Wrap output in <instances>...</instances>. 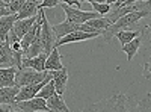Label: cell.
<instances>
[{"label":"cell","mask_w":151,"mask_h":112,"mask_svg":"<svg viewBox=\"0 0 151 112\" xmlns=\"http://www.w3.org/2000/svg\"><path fill=\"white\" fill-rule=\"evenodd\" d=\"M141 29V36L142 41H147V59L144 61V76L147 73L151 71V23L150 24H144L139 27Z\"/></svg>","instance_id":"11"},{"label":"cell","mask_w":151,"mask_h":112,"mask_svg":"<svg viewBox=\"0 0 151 112\" xmlns=\"http://www.w3.org/2000/svg\"><path fill=\"white\" fill-rule=\"evenodd\" d=\"M106 3H109V5H113V3H116V0H104Z\"/></svg>","instance_id":"33"},{"label":"cell","mask_w":151,"mask_h":112,"mask_svg":"<svg viewBox=\"0 0 151 112\" xmlns=\"http://www.w3.org/2000/svg\"><path fill=\"white\" fill-rule=\"evenodd\" d=\"M88 111H109V112H115V111H137V102L133 97H129L125 94H115L110 98L106 100L97 102L91 106L86 108Z\"/></svg>","instance_id":"1"},{"label":"cell","mask_w":151,"mask_h":112,"mask_svg":"<svg viewBox=\"0 0 151 112\" xmlns=\"http://www.w3.org/2000/svg\"><path fill=\"white\" fill-rule=\"evenodd\" d=\"M147 18H150V20H151V9H150V12H148V17H147Z\"/></svg>","instance_id":"34"},{"label":"cell","mask_w":151,"mask_h":112,"mask_svg":"<svg viewBox=\"0 0 151 112\" xmlns=\"http://www.w3.org/2000/svg\"><path fill=\"white\" fill-rule=\"evenodd\" d=\"M18 86H0V105H14Z\"/></svg>","instance_id":"19"},{"label":"cell","mask_w":151,"mask_h":112,"mask_svg":"<svg viewBox=\"0 0 151 112\" xmlns=\"http://www.w3.org/2000/svg\"><path fill=\"white\" fill-rule=\"evenodd\" d=\"M9 14H12V12L9 11L8 6H0V17H5V15H9Z\"/></svg>","instance_id":"30"},{"label":"cell","mask_w":151,"mask_h":112,"mask_svg":"<svg viewBox=\"0 0 151 112\" xmlns=\"http://www.w3.org/2000/svg\"><path fill=\"white\" fill-rule=\"evenodd\" d=\"M80 26H82V24L73 23V21H70V20H67V18H65V21H62V23H59V24H55L53 30H55V35H56V40L62 38V36H65V35H68V33H71V32H74V30H79Z\"/></svg>","instance_id":"15"},{"label":"cell","mask_w":151,"mask_h":112,"mask_svg":"<svg viewBox=\"0 0 151 112\" xmlns=\"http://www.w3.org/2000/svg\"><path fill=\"white\" fill-rule=\"evenodd\" d=\"M141 46H142V36H141V35L136 36V38L132 40L130 43H127V44L122 46V52L127 55V61H132V59H133V56L137 53V50H139Z\"/></svg>","instance_id":"22"},{"label":"cell","mask_w":151,"mask_h":112,"mask_svg":"<svg viewBox=\"0 0 151 112\" xmlns=\"http://www.w3.org/2000/svg\"><path fill=\"white\" fill-rule=\"evenodd\" d=\"M47 56H48V53L42 52V53H40L38 56H33V58H23V67H30V68H35L38 71H44Z\"/></svg>","instance_id":"16"},{"label":"cell","mask_w":151,"mask_h":112,"mask_svg":"<svg viewBox=\"0 0 151 112\" xmlns=\"http://www.w3.org/2000/svg\"><path fill=\"white\" fill-rule=\"evenodd\" d=\"M62 3H67L70 6H74V8H80L82 6V2L80 0H60Z\"/></svg>","instance_id":"29"},{"label":"cell","mask_w":151,"mask_h":112,"mask_svg":"<svg viewBox=\"0 0 151 112\" xmlns=\"http://www.w3.org/2000/svg\"><path fill=\"white\" fill-rule=\"evenodd\" d=\"M59 2H60V0H41L40 8H48V9H52V8H55Z\"/></svg>","instance_id":"28"},{"label":"cell","mask_w":151,"mask_h":112,"mask_svg":"<svg viewBox=\"0 0 151 112\" xmlns=\"http://www.w3.org/2000/svg\"><path fill=\"white\" fill-rule=\"evenodd\" d=\"M112 26V21L106 17V15H100L97 18H92V20H88L86 23H83L80 26V30H86V32H97L100 33V36H101V33Z\"/></svg>","instance_id":"9"},{"label":"cell","mask_w":151,"mask_h":112,"mask_svg":"<svg viewBox=\"0 0 151 112\" xmlns=\"http://www.w3.org/2000/svg\"><path fill=\"white\" fill-rule=\"evenodd\" d=\"M64 68L62 65V59H60V53L58 50V47H53V50L48 53L47 61H45V70L48 71H55V70H60Z\"/></svg>","instance_id":"20"},{"label":"cell","mask_w":151,"mask_h":112,"mask_svg":"<svg viewBox=\"0 0 151 112\" xmlns=\"http://www.w3.org/2000/svg\"><path fill=\"white\" fill-rule=\"evenodd\" d=\"M52 79V71L44 70V71H38L30 67H21L17 70V76H15V85L24 86V85H30V83H40V82H48Z\"/></svg>","instance_id":"3"},{"label":"cell","mask_w":151,"mask_h":112,"mask_svg":"<svg viewBox=\"0 0 151 112\" xmlns=\"http://www.w3.org/2000/svg\"><path fill=\"white\" fill-rule=\"evenodd\" d=\"M24 2H26V0H12L11 3H8V8H9V11L12 12V14H17V12L21 9Z\"/></svg>","instance_id":"27"},{"label":"cell","mask_w":151,"mask_h":112,"mask_svg":"<svg viewBox=\"0 0 151 112\" xmlns=\"http://www.w3.org/2000/svg\"><path fill=\"white\" fill-rule=\"evenodd\" d=\"M144 77H145L147 80H151V71H150V73H147V74H145V76H144Z\"/></svg>","instance_id":"32"},{"label":"cell","mask_w":151,"mask_h":112,"mask_svg":"<svg viewBox=\"0 0 151 112\" xmlns=\"http://www.w3.org/2000/svg\"><path fill=\"white\" fill-rule=\"evenodd\" d=\"M53 94H56V86H55V82H53V79H50L42 88L40 90V92H38L36 95L38 97H42V98H45V100H48L50 97H52Z\"/></svg>","instance_id":"24"},{"label":"cell","mask_w":151,"mask_h":112,"mask_svg":"<svg viewBox=\"0 0 151 112\" xmlns=\"http://www.w3.org/2000/svg\"><path fill=\"white\" fill-rule=\"evenodd\" d=\"M38 12H40V11H38ZM38 15H40V14H36V15H33V17H29V18L15 20V23H14V27H12V32H14V33L18 36V38L21 40L23 36L29 32V29H30V27L33 26V24L36 23Z\"/></svg>","instance_id":"12"},{"label":"cell","mask_w":151,"mask_h":112,"mask_svg":"<svg viewBox=\"0 0 151 112\" xmlns=\"http://www.w3.org/2000/svg\"><path fill=\"white\" fill-rule=\"evenodd\" d=\"M92 9L95 12H98L100 15H107L112 9V5H109V3H92Z\"/></svg>","instance_id":"25"},{"label":"cell","mask_w":151,"mask_h":112,"mask_svg":"<svg viewBox=\"0 0 151 112\" xmlns=\"http://www.w3.org/2000/svg\"><path fill=\"white\" fill-rule=\"evenodd\" d=\"M60 6H62V9H64V12H65L67 20H70L73 23H77V24H83L88 20L100 17V14L95 12V11H82L80 8H74V6H70L67 3H62Z\"/></svg>","instance_id":"5"},{"label":"cell","mask_w":151,"mask_h":112,"mask_svg":"<svg viewBox=\"0 0 151 112\" xmlns=\"http://www.w3.org/2000/svg\"><path fill=\"white\" fill-rule=\"evenodd\" d=\"M0 44H2V38H0Z\"/></svg>","instance_id":"36"},{"label":"cell","mask_w":151,"mask_h":112,"mask_svg":"<svg viewBox=\"0 0 151 112\" xmlns=\"http://www.w3.org/2000/svg\"><path fill=\"white\" fill-rule=\"evenodd\" d=\"M141 35V29L137 27L136 30H119L118 33H116V38L119 40V43H121V46H124V44H127V43H130L132 40H134L136 36H139Z\"/></svg>","instance_id":"23"},{"label":"cell","mask_w":151,"mask_h":112,"mask_svg":"<svg viewBox=\"0 0 151 112\" xmlns=\"http://www.w3.org/2000/svg\"><path fill=\"white\" fill-rule=\"evenodd\" d=\"M148 12H150V11H133V12H129V14H125V15H122L121 18H118L110 27H107V29L101 33V36L104 38L106 43H109L119 30H125V29L134 27L136 24L139 23V20L147 18V17H148Z\"/></svg>","instance_id":"2"},{"label":"cell","mask_w":151,"mask_h":112,"mask_svg":"<svg viewBox=\"0 0 151 112\" xmlns=\"http://www.w3.org/2000/svg\"><path fill=\"white\" fill-rule=\"evenodd\" d=\"M40 14H41V40L44 44V50L47 53H50L55 47V41H56V35L53 30V26L48 23L44 8H40Z\"/></svg>","instance_id":"6"},{"label":"cell","mask_w":151,"mask_h":112,"mask_svg":"<svg viewBox=\"0 0 151 112\" xmlns=\"http://www.w3.org/2000/svg\"><path fill=\"white\" fill-rule=\"evenodd\" d=\"M52 79L55 82V86H56V92L59 95H62L65 92V86H67V82H68V71L67 68H60V70H55L52 71Z\"/></svg>","instance_id":"14"},{"label":"cell","mask_w":151,"mask_h":112,"mask_svg":"<svg viewBox=\"0 0 151 112\" xmlns=\"http://www.w3.org/2000/svg\"><path fill=\"white\" fill-rule=\"evenodd\" d=\"M40 5H41L40 0H26V2L23 3L21 9L17 12V20L29 18V17L36 15L38 11H40Z\"/></svg>","instance_id":"13"},{"label":"cell","mask_w":151,"mask_h":112,"mask_svg":"<svg viewBox=\"0 0 151 112\" xmlns=\"http://www.w3.org/2000/svg\"><path fill=\"white\" fill-rule=\"evenodd\" d=\"M0 67H23V50H12L9 40L2 41L0 44Z\"/></svg>","instance_id":"4"},{"label":"cell","mask_w":151,"mask_h":112,"mask_svg":"<svg viewBox=\"0 0 151 112\" xmlns=\"http://www.w3.org/2000/svg\"><path fill=\"white\" fill-rule=\"evenodd\" d=\"M40 2H41V0H40Z\"/></svg>","instance_id":"37"},{"label":"cell","mask_w":151,"mask_h":112,"mask_svg":"<svg viewBox=\"0 0 151 112\" xmlns=\"http://www.w3.org/2000/svg\"><path fill=\"white\" fill-rule=\"evenodd\" d=\"M47 105H48L52 112H70V108L67 106V103L64 100H62V95H59L58 92L48 98Z\"/></svg>","instance_id":"21"},{"label":"cell","mask_w":151,"mask_h":112,"mask_svg":"<svg viewBox=\"0 0 151 112\" xmlns=\"http://www.w3.org/2000/svg\"><path fill=\"white\" fill-rule=\"evenodd\" d=\"M11 47H12V50H15V52L23 50V48H21V43H20V41H14V43H11Z\"/></svg>","instance_id":"31"},{"label":"cell","mask_w":151,"mask_h":112,"mask_svg":"<svg viewBox=\"0 0 151 112\" xmlns=\"http://www.w3.org/2000/svg\"><path fill=\"white\" fill-rule=\"evenodd\" d=\"M100 36V33L97 32H86V30H74L62 38L56 40L55 41V47H59L62 44H68V43H80V41H86V40H92V38H97Z\"/></svg>","instance_id":"8"},{"label":"cell","mask_w":151,"mask_h":112,"mask_svg":"<svg viewBox=\"0 0 151 112\" xmlns=\"http://www.w3.org/2000/svg\"><path fill=\"white\" fill-rule=\"evenodd\" d=\"M3 2H5V3H11V2H12V0H3Z\"/></svg>","instance_id":"35"},{"label":"cell","mask_w":151,"mask_h":112,"mask_svg":"<svg viewBox=\"0 0 151 112\" xmlns=\"http://www.w3.org/2000/svg\"><path fill=\"white\" fill-rule=\"evenodd\" d=\"M137 111H151V94L137 102Z\"/></svg>","instance_id":"26"},{"label":"cell","mask_w":151,"mask_h":112,"mask_svg":"<svg viewBox=\"0 0 151 112\" xmlns=\"http://www.w3.org/2000/svg\"><path fill=\"white\" fill-rule=\"evenodd\" d=\"M45 83L47 82H40V83H30V85L20 86V90L15 95V102H23V100H29V98L36 97V94L40 92V90Z\"/></svg>","instance_id":"10"},{"label":"cell","mask_w":151,"mask_h":112,"mask_svg":"<svg viewBox=\"0 0 151 112\" xmlns=\"http://www.w3.org/2000/svg\"><path fill=\"white\" fill-rule=\"evenodd\" d=\"M14 111H24V112H52L47 105V100L42 97H33L29 100H23V102H15Z\"/></svg>","instance_id":"7"},{"label":"cell","mask_w":151,"mask_h":112,"mask_svg":"<svg viewBox=\"0 0 151 112\" xmlns=\"http://www.w3.org/2000/svg\"><path fill=\"white\" fill-rule=\"evenodd\" d=\"M17 20V14H9L5 17H0V38L2 41H6L11 29L14 27V23Z\"/></svg>","instance_id":"18"},{"label":"cell","mask_w":151,"mask_h":112,"mask_svg":"<svg viewBox=\"0 0 151 112\" xmlns=\"http://www.w3.org/2000/svg\"><path fill=\"white\" fill-rule=\"evenodd\" d=\"M17 67H0V86H15Z\"/></svg>","instance_id":"17"}]
</instances>
